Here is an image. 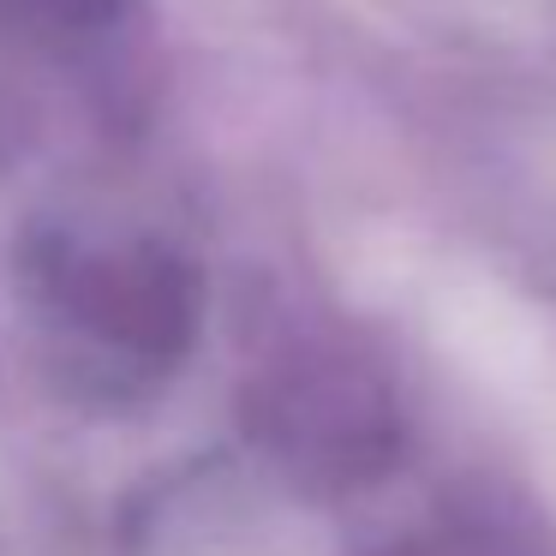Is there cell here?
I'll use <instances>...</instances> for the list:
<instances>
[{
	"label": "cell",
	"mask_w": 556,
	"mask_h": 556,
	"mask_svg": "<svg viewBox=\"0 0 556 556\" xmlns=\"http://www.w3.org/2000/svg\"><path fill=\"white\" fill-rule=\"evenodd\" d=\"M13 13L49 42H85L121 18V0H13Z\"/></svg>",
	"instance_id": "2"
},
{
	"label": "cell",
	"mask_w": 556,
	"mask_h": 556,
	"mask_svg": "<svg viewBox=\"0 0 556 556\" xmlns=\"http://www.w3.org/2000/svg\"><path fill=\"white\" fill-rule=\"evenodd\" d=\"M30 300L73 377L102 395L162 383L198 329V288L156 240H90L37 233L25 257Z\"/></svg>",
	"instance_id": "1"
}]
</instances>
